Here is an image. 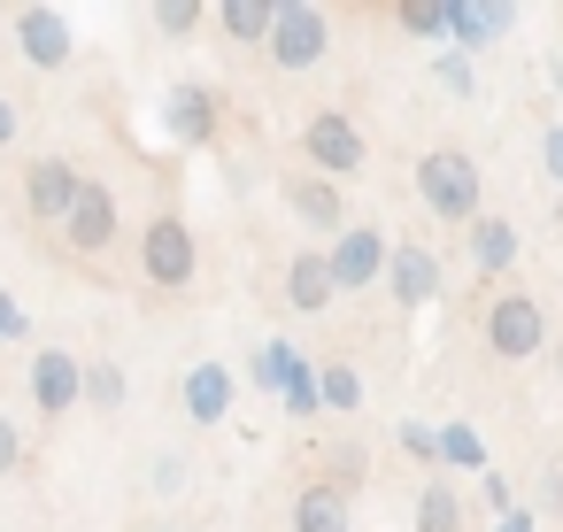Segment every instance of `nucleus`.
I'll list each match as a JSON object with an SVG mask.
<instances>
[{
    "mask_svg": "<svg viewBox=\"0 0 563 532\" xmlns=\"http://www.w3.org/2000/svg\"><path fill=\"white\" fill-rule=\"evenodd\" d=\"M117 217H124V209H117V193L86 178V186H78V201H70V217H63V240H70L78 255H109V240H117Z\"/></svg>",
    "mask_w": 563,
    "mask_h": 532,
    "instance_id": "nucleus-8",
    "label": "nucleus"
},
{
    "mask_svg": "<svg viewBox=\"0 0 563 532\" xmlns=\"http://www.w3.org/2000/svg\"><path fill=\"white\" fill-rule=\"evenodd\" d=\"M386 286H394L401 309H424V301L440 293V255H432V247H394V255H386Z\"/></svg>",
    "mask_w": 563,
    "mask_h": 532,
    "instance_id": "nucleus-12",
    "label": "nucleus"
},
{
    "mask_svg": "<svg viewBox=\"0 0 563 532\" xmlns=\"http://www.w3.org/2000/svg\"><path fill=\"white\" fill-rule=\"evenodd\" d=\"M401 447H409V455H424V463H432V455H440V432H424V424H401Z\"/></svg>",
    "mask_w": 563,
    "mask_h": 532,
    "instance_id": "nucleus-29",
    "label": "nucleus"
},
{
    "mask_svg": "<svg viewBox=\"0 0 563 532\" xmlns=\"http://www.w3.org/2000/svg\"><path fill=\"white\" fill-rule=\"evenodd\" d=\"M440 463H455V470H486L478 432H471V424H448V432H440Z\"/></svg>",
    "mask_w": 563,
    "mask_h": 532,
    "instance_id": "nucleus-23",
    "label": "nucleus"
},
{
    "mask_svg": "<svg viewBox=\"0 0 563 532\" xmlns=\"http://www.w3.org/2000/svg\"><path fill=\"white\" fill-rule=\"evenodd\" d=\"M32 401H40L47 417L78 409V401H86V363L63 355V347H40V355H32Z\"/></svg>",
    "mask_w": 563,
    "mask_h": 532,
    "instance_id": "nucleus-9",
    "label": "nucleus"
},
{
    "mask_svg": "<svg viewBox=\"0 0 563 532\" xmlns=\"http://www.w3.org/2000/svg\"><path fill=\"white\" fill-rule=\"evenodd\" d=\"M286 209L301 217V224H317V232H347V201H340V186L332 178H317V170H301V178H286Z\"/></svg>",
    "mask_w": 563,
    "mask_h": 532,
    "instance_id": "nucleus-10",
    "label": "nucleus"
},
{
    "mask_svg": "<svg viewBox=\"0 0 563 532\" xmlns=\"http://www.w3.org/2000/svg\"><path fill=\"white\" fill-rule=\"evenodd\" d=\"M417 193H424L432 217H448V224H478V163H471L463 147H432V155L417 163Z\"/></svg>",
    "mask_w": 563,
    "mask_h": 532,
    "instance_id": "nucleus-1",
    "label": "nucleus"
},
{
    "mask_svg": "<svg viewBox=\"0 0 563 532\" xmlns=\"http://www.w3.org/2000/svg\"><path fill=\"white\" fill-rule=\"evenodd\" d=\"M417 532H463V501H455L448 478H432V486L417 494Z\"/></svg>",
    "mask_w": 563,
    "mask_h": 532,
    "instance_id": "nucleus-20",
    "label": "nucleus"
},
{
    "mask_svg": "<svg viewBox=\"0 0 563 532\" xmlns=\"http://www.w3.org/2000/svg\"><path fill=\"white\" fill-rule=\"evenodd\" d=\"M217 24H224L232 40H247V47H271L278 9H271V0H224V9H217Z\"/></svg>",
    "mask_w": 563,
    "mask_h": 532,
    "instance_id": "nucleus-19",
    "label": "nucleus"
},
{
    "mask_svg": "<svg viewBox=\"0 0 563 532\" xmlns=\"http://www.w3.org/2000/svg\"><path fill=\"white\" fill-rule=\"evenodd\" d=\"M540 163H548V178H563V124H548V140H540Z\"/></svg>",
    "mask_w": 563,
    "mask_h": 532,
    "instance_id": "nucleus-30",
    "label": "nucleus"
},
{
    "mask_svg": "<svg viewBox=\"0 0 563 532\" xmlns=\"http://www.w3.org/2000/svg\"><path fill=\"white\" fill-rule=\"evenodd\" d=\"M494 532H540V524H532V509H509V517H494Z\"/></svg>",
    "mask_w": 563,
    "mask_h": 532,
    "instance_id": "nucleus-34",
    "label": "nucleus"
},
{
    "mask_svg": "<svg viewBox=\"0 0 563 532\" xmlns=\"http://www.w3.org/2000/svg\"><path fill=\"white\" fill-rule=\"evenodd\" d=\"M386 232L378 224H347L332 247H324V263H332V286L347 293V286H371V278H386Z\"/></svg>",
    "mask_w": 563,
    "mask_h": 532,
    "instance_id": "nucleus-6",
    "label": "nucleus"
},
{
    "mask_svg": "<svg viewBox=\"0 0 563 532\" xmlns=\"http://www.w3.org/2000/svg\"><path fill=\"white\" fill-rule=\"evenodd\" d=\"M194 24H201V9H194V0H163V9H155V32H163V40H186Z\"/></svg>",
    "mask_w": 563,
    "mask_h": 532,
    "instance_id": "nucleus-25",
    "label": "nucleus"
},
{
    "mask_svg": "<svg viewBox=\"0 0 563 532\" xmlns=\"http://www.w3.org/2000/svg\"><path fill=\"white\" fill-rule=\"evenodd\" d=\"M124 394H132V386H124V370H117V363H86V409L117 417V409H124Z\"/></svg>",
    "mask_w": 563,
    "mask_h": 532,
    "instance_id": "nucleus-21",
    "label": "nucleus"
},
{
    "mask_svg": "<svg viewBox=\"0 0 563 532\" xmlns=\"http://www.w3.org/2000/svg\"><path fill=\"white\" fill-rule=\"evenodd\" d=\"M471 263H478L486 278H501V270L517 263V224H509V217H478V224H471Z\"/></svg>",
    "mask_w": 563,
    "mask_h": 532,
    "instance_id": "nucleus-16",
    "label": "nucleus"
},
{
    "mask_svg": "<svg viewBox=\"0 0 563 532\" xmlns=\"http://www.w3.org/2000/svg\"><path fill=\"white\" fill-rule=\"evenodd\" d=\"M486 501H494V517H509V509H517V501H509V478H501V470H486Z\"/></svg>",
    "mask_w": 563,
    "mask_h": 532,
    "instance_id": "nucleus-32",
    "label": "nucleus"
},
{
    "mask_svg": "<svg viewBox=\"0 0 563 532\" xmlns=\"http://www.w3.org/2000/svg\"><path fill=\"white\" fill-rule=\"evenodd\" d=\"M140 532H170V524H140Z\"/></svg>",
    "mask_w": 563,
    "mask_h": 532,
    "instance_id": "nucleus-36",
    "label": "nucleus"
},
{
    "mask_svg": "<svg viewBox=\"0 0 563 532\" xmlns=\"http://www.w3.org/2000/svg\"><path fill=\"white\" fill-rule=\"evenodd\" d=\"M324 47H332L324 9H309V0L278 9V24H271V63H278V70H309V63H324Z\"/></svg>",
    "mask_w": 563,
    "mask_h": 532,
    "instance_id": "nucleus-5",
    "label": "nucleus"
},
{
    "mask_svg": "<svg viewBox=\"0 0 563 532\" xmlns=\"http://www.w3.org/2000/svg\"><path fill=\"white\" fill-rule=\"evenodd\" d=\"M16 463H24V440H16L9 417H0V470H16Z\"/></svg>",
    "mask_w": 563,
    "mask_h": 532,
    "instance_id": "nucleus-31",
    "label": "nucleus"
},
{
    "mask_svg": "<svg viewBox=\"0 0 563 532\" xmlns=\"http://www.w3.org/2000/svg\"><path fill=\"white\" fill-rule=\"evenodd\" d=\"M301 155L317 163V178H347V170H363V132H355V117L347 109H317L309 124H301Z\"/></svg>",
    "mask_w": 563,
    "mask_h": 532,
    "instance_id": "nucleus-2",
    "label": "nucleus"
},
{
    "mask_svg": "<svg viewBox=\"0 0 563 532\" xmlns=\"http://www.w3.org/2000/svg\"><path fill=\"white\" fill-rule=\"evenodd\" d=\"M78 186H86V178H78V163H70V155H40V163L24 170V209H32L40 224H63V217H70V201H78Z\"/></svg>",
    "mask_w": 563,
    "mask_h": 532,
    "instance_id": "nucleus-7",
    "label": "nucleus"
},
{
    "mask_svg": "<svg viewBox=\"0 0 563 532\" xmlns=\"http://www.w3.org/2000/svg\"><path fill=\"white\" fill-rule=\"evenodd\" d=\"M517 24V9H486V0H448V40L455 47H486Z\"/></svg>",
    "mask_w": 563,
    "mask_h": 532,
    "instance_id": "nucleus-14",
    "label": "nucleus"
},
{
    "mask_svg": "<svg viewBox=\"0 0 563 532\" xmlns=\"http://www.w3.org/2000/svg\"><path fill=\"white\" fill-rule=\"evenodd\" d=\"M394 24H401V32H424V40H440V32H448V0H401Z\"/></svg>",
    "mask_w": 563,
    "mask_h": 532,
    "instance_id": "nucleus-24",
    "label": "nucleus"
},
{
    "mask_svg": "<svg viewBox=\"0 0 563 532\" xmlns=\"http://www.w3.org/2000/svg\"><path fill=\"white\" fill-rule=\"evenodd\" d=\"M548 355H555V378H563V340H555V347H548Z\"/></svg>",
    "mask_w": 563,
    "mask_h": 532,
    "instance_id": "nucleus-35",
    "label": "nucleus"
},
{
    "mask_svg": "<svg viewBox=\"0 0 563 532\" xmlns=\"http://www.w3.org/2000/svg\"><path fill=\"white\" fill-rule=\"evenodd\" d=\"M540 509H563V470H548V478H540Z\"/></svg>",
    "mask_w": 563,
    "mask_h": 532,
    "instance_id": "nucleus-33",
    "label": "nucleus"
},
{
    "mask_svg": "<svg viewBox=\"0 0 563 532\" xmlns=\"http://www.w3.org/2000/svg\"><path fill=\"white\" fill-rule=\"evenodd\" d=\"M486 347H494L501 363L540 355V347H548V317H540V301H532V293H494V309H486Z\"/></svg>",
    "mask_w": 563,
    "mask_h": 532,
    "instance_id": "nucleus-4",
    "label": "nucleus"
},
{
    "mask_svg": "<svg viewBox=\"0 0 563 532\" xmlns=\"http://www.w3.org/2000/svg\"><path fill=\"white\" fill-rule=\"evenodd\" d=\"M194 263H201V255H194V224L163 209V217L147 224V240H140V270H147V286H170V293H178V286H194Z\"/></svg>",
    "mask_w": 563,
    "mask_h": 532,
    "instance_id": "nucleus-3",
    "label": "nucleus"
},
{
    "mask_svg": "<svg viewBox=\"0 0 563 532\" xmlns=\"http://www.w3.org/2000/svg\"><path fill=\"white\" fill-rule=\"evenodd\" d=\"M16 47H24V63H40V70H63V63H70V16L24 9V16H16Z\"/></svg>",
    "mask_w": 563,
    "mask_h": 532,
    "instance_id": "nucleus-11",
    "label": "nucleus"
},
{
    "mask_svg": "<svg viewBox=\"0 0 563 532\" xmlns=\"http://www.w3.org/2000/svg\"><path fill=\"white\" fill-rule=\"evenodd\" d=\"M440 86H448V93H471V63H463V55H440Z\"/></svg>",
    "mask_w": 563,
    "mask_h": 532,
    "instance_id": "nucleus-28",
    "label": "nucleus"
},
{
    "mask_svg": "<svg viewBox=\"0 0 563 532\" xmlns=\"http://www.w3.org/2000/svg\"><path fill=\"white\" fill-rule=\"evenodd\" d=\"M163 124H170L178 140H209V132H217V101H209L201 86H186V93H170V109H163Z\"/></svg>",
    "mask_w": 563,
    "mask_h": 532,
    "instance_id": "nucleus-18",
    "label": "nucleus"
},
{
    "mask_svg": "<svg viewBox=\"0 0 563 532\" xmlns=\"http://www.w3.org/2000/svg\"><path fill=\"white\" fill-rule=\"evenodd\" d=\"M317 401H324V409H355V401H363V378H355L347 363H324V370H317Z\"/></svg>",
    "mask_w": 563,
    "mask_h": 532,
    "instance_id": "nucleus-22",
    "label": "nucleus"
},
{
    "mask_svg": "<svg viewBox=\"0 0 563 532\" xmlns=\"http://www.w3.org/2000/svg\"><path fill=\"white\" fill-rule=\"evenodd\" d=\"M332 293H340V286H332V263H324V255H294V263H286V301H294L301 317H317Z\"/></svg>",
    "mask_w": 563,
    "mask_h": 532,
    "instance_id": "nucleus-15",
    "label": "nucleus"
},
{
    "mask_svg": "<svg viewBox=\"0 0 563 532\" xmlns=\"http://www.w3.org/2000/svg\"><path fill=\"white\" fill-rule=\"evenodd\" d=\"M332 486H340V494L363 486V447H332Z\"/></svg>",
    "mask_w": 563,
    "mask_h": 532,
    "instance_id": "nucleus-26",
    "label": "nucleus"
},
{
    "mask_svg": "<svg viewBox=\"0 0 563 532\" xmlns=\"http://www.w3.org/2000/svg\"><path fill=\"white\" fill-rule=\"evenodd\" d=\"M147 486H155V494H178V486H186V455H155Z\"/></svg>",
    "mask_w": 563,
    "mask_h": 532,
    "instance_id": "nucleus-27",
    "label": "nucleus"
},
{
    "mask_svg": "<svg viewBox=\"0 0 563 532\" xmlns=\"http://www.w3.org/2000/svg\"><path fill=\"white\" fill-rule=\"evenodd\" d=\"M224 409H232V370H224V363H201V370L186 378V417H194V424H217Z\"/></svg>",
    "mask_w": 563,
    "mask_h": 532,
    "instance_id": "nucleus-17",
    "label": "nucleus"
},
{
    "mask_svg": "<svg viewBox=\"0 0 563 532\" xmlns=\"http://www.w3.org/2000/svg\"><path fill=\"white\" fill-rule=\"evenodd\" d=\"M294 532H355V517H347V494H340L332 478L301 486V494H294Z\"/></svg>",
    "mask_w": 563,
    "mask_h": 532,
    "instance_id": "nucleus-13",
    "label": "nucleus"
}]
</instances>
